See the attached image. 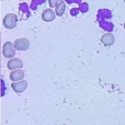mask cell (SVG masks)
<instances>
[{
  "label": "cell",
  "instance_id": "cell-1",
  "mask_svg": "<svg viewBox=\"0 0 125 125\" xmlns=\"http://www.w3.org/2000/svg\"><path fill=\"white\" fill-rule=\"evenodd\" d=\"M11 87H12V89L15 91V92L21 93L26 89V87H28V82L21 81V80H20V81H14V82H12Z\"/></svg>",
  "mask_w": 125,
  "mask_h": 125
},
{
  "label": "cell",
  "instance_id": "cell-2",
  "mask_svg": "<svg viewBox=\"0 0 125 125\" xmlns=\"http://www.w3.org/2000/svg\"><path fill=\"white\" fill-rule=\"evenodd\" d=\"M101 42L102 44H103L104 46H111L114 44L115 42V39H114V35L112 34V33H105V34L102 35L101 37Z\"/></svg>",
  "mask_w": 125,
  "mask_h": 125
},
{
  "label": "cell",
  "instance_id": "cell-3",
  "mask_svg": "<svg viewBox=\"0 0 125 125\" xmlns=\"http://www.w3.org/2000/svg\"><path fill=\"white\" fill-rule=\"evenodd\" d=\"M24 77V73L22 70H19V69H14V70L12 71V73H10V79L11 81H20V80H22Z\"/></svg>",
  "mask_w": 125,
  "mask_h": 125
},
{
  "label": "cell",
  "instance_id": "cell-4",
  "mask_svg": "<svg viewBox=\"0 0 125 125\" xmlns=\"http://www.w3.org/2000/svg\"><path fill=\"white\" fill-rule=\"evenodd\" d=\"M3 55L7 57V58H10V57L14 56V50L12 48V44L11 43H6L3 47Z\"/></svg>",
  "mask_w": 125,
  "mask_h": 125
},
{
  "label": "cell",
  "instance_id": "cell-5",
  "mask_svg": "<svg viewBox=\"0 0 125 125\" xmlns=\"http://www.w3.org/2000/svg\"><path fill=\"white\" fill-rule=\"evenodd\" d=\"M8 68L9 69H11V70H14V69H17V68H21L22 66H23V64H22V62L20 61V59H11L10 62H8Z\"/></svg>",
  "mask_w": 125,
  "mask_h": 125
},
{
  "label": "cell",
  "instance_id": "cell-6",
  "mask_svg": "<svg viewBox=\"0 0 125 125\" xmlns=\"http://www.w3.org/2000/svg\"><path fill=\"white\" fill-rule=\"evenodd\" d=\"M28 46H29V43H28V41H25V40H20V41L15 42V47H17V50H19V51L26 50Z\"/></svg>",
  "mask_w": 125,
  "mask_h": 125
},
{
  "label": "cell",
  "instance_id": "cell-7",
  "mask_svg": "<svg viewBox=\"0 0 125 125\" xmlns=\"http://www.w3.org/2000/svg\"><path fill=\"white\" fill-rule=\"evenodd\" d=\"M124 29H125V23H124Z\"/></svg>",
  "mask_w": 125,
  "mask_h": 125
},
{
  "label": "cell",
  "instance_id": "cell-8",
  "mask_svg": "<svg viewBox=\"0 0 125 125\" xmlns=\"http://www.w3.org/2000/svg\"><path fill=\"white\" fill-rule=\"evenodd\" d=\"M124 2H125V0H124Z\"/></svg>",
  "mask_w": 125,
  "mask_h": 125
}]
</instances>
